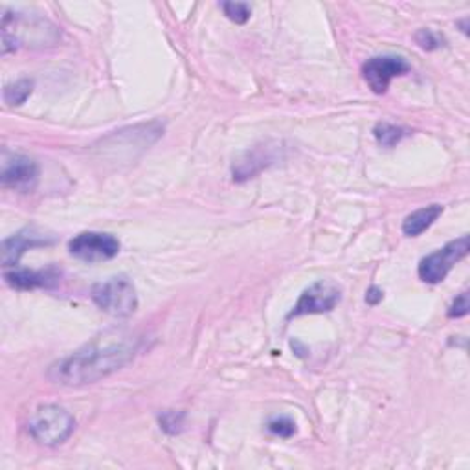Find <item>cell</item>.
<instances>
[{
    "label": "cell",
    "mask_w": 470,
    "mask_h": 470,
    "mask_svg": "<svg viewBox=\"0 0 470 470\" xmlns=\"http://www.w3.org/2000/svg\"><path fill=\"white\" fill-rule=\"evenodd\" d=\"M140 335L125 329H109L67 358L52 364L48 377L63 386L98 382L127 366L140 351Z\"/></svg>",
    "instance_id": "cell-1"
},
{
    "label": "cell",
    "mask_w": 470,
    "mask_h": 470,
    "mask_svg": "<svg viewBox=\"0 0 470 470\" xmlns=\"http://www.w3.org/2000/svg\"><path fill=\"white\" fill-rule=\"evenodd\" d=\"M0 34L5 56L21 47H50L59 39V30L50 21L16 12H5Z\"/></svg>",
    "instance_id": "cell-2"
},
{
    "label": "cell",
    "mask_w": 470,
    "mask_h": 470,
    "mask_svg": "<svg viewBox=\"0 0 470 470\" xmlns=\"http://www.w3.org/2000/svg\"><path fill=\"white\" fill-rule=\"evenodd\" d=\"M92 302L114 318H129L138 309V294L127 276H114L100 282L91 291Z\"/></svg>",
    "instance_id": "cell-3"
},
{
    "label": "cell",
    "mask_w": 470,
    "mask_h": 470,
    "mask_svg": "<svg viewBox=\"0 0 470 470\" xmlns=\"http://www.w3.org/2000/svg\"><path fill=\"white\" fill-rule=\"evenodd\" d=\"M76 421L70 411L58 404L39 406L28 421V430L32 437L47 446L63 444L72 435Z\"/></svg>",
    "instance_id": "cell-4"
},
{
    "label": "cell",
    "mask_w": 470,
    "mask_h": 470,
    "mask_svg": "<svg viewBox=\"0 0 470 470\" xmlns=\"http://www.w3.org/2000/svg\"><path fill=\"white\" fill-rule=\"evenodd\" d=\"M470 251V240L468 235H461V238L450 241L448 245H444L443 249L428 254L426 258H422L419 262L417 267V274L424 283L430 285H437L441 283L448 272L463 260L466 258Z\"/></svg>",
    "instance_id": "cell-5"
},
{
    "label": "cell",
    "mask_w": 470,
    "mask_h": 470,
    "mask_svg": "<svg viewBox=\"0 0 470 470\" xmlns=\"http://www.w3.org/2000/svg\"><path fill=\"white\" fill-rule=\"evenodd\" d=\"M69 251L74 258L87 263L109 262L120 254V241L111 233L83 231L69 243Z\"/></svg>",
    "instance_id": "cell-6"
},
{
    "label": "cell",
    "mask_w": 470,
    "mask_h": 470,
    "mask_svg": "<svg viewBox=\"0 0 470 470\" xmlns=\"http://www.w3.org/2000/svg\"><path fill=\"white\" fill-rule=\"evenodd\" d=\"M342 300V291L333 282H316L302 293L287 320L305 316V315H324L331 313Z\"/></svg>",
    "instance_id": "cell-7"
},
{
    "label": "cell",
    "mask_w": 470,
    "mask_h": 470,
    "mask_svg": "<svg viewBox=\"0 0 470 470\" xmlns=\"http://www.w3.org/2000/svg\"><path fill=\"white\" fill-rule=\"evenodd\" d=\"M411 72L410 63L399 56H377L362 65V78L375 94H386L395 78Z\"/></svg>",
    "instance_id": "cell-8"
},
{
    "label": "cell",
    "mask_w": 470,
    "mask_h": 470,
    "mask_svg": "<svg viewBox=\"0 0 470 470\" xmlns=\"http://www.w3.org/2000/svg\"><path fill=\"white\" fill-rule=\"evenodd\" d=\"M0 182H3L5 187L16 191H34L39 182V166L30 156L5 153L3 169H0Z\"/></svg>",
    "instance_id": "cell-9"
},
{
    "label": "cell",
    "mask_w": 470,
    "mask_h": 470,
    "mask_svg": "<svg viewBox=\"0 0 470 470\" xmlns=\"http://www.w3.org/2000/svg\"><path fill=\"white\" fill-rule=\"evenodd\" d=\"M54 243L52 235H47L45 231H39L37 228H25L12 238L5 240L3 243V265L5 267H17L21 258L37 247H48Z\"/></svg>",
    "instance_id": "cell-10"
},
{
    "label": "cell",
    "mask_w": 470,
    "mask_h": 470,
    "mask_svg": "<svg viewBox=\"0 0 470 470\" xmlns=\"http://www.w3.org/2000/svg\"><path fill=\"white\" fill-rule=\"evenodd\" d=\"M59 272L50 267L47 271H12L5 274V280L10 287L19 291L34 289H52L59 283Z\"/></svg>",
    "instance_id": "cell-11"
},
{
    "label": "cell",
    "mask_w": 470,
    "mask_h": 470,
    "mask_svg": "<svg viewBox=\"0 0 470 470\" xmlns=\"http://www.w3.org/2000/svg\"><path fill=\"white\" fill-rule=\"evenodd\" d=\"M443 206L441 204H430L426 208L415 209L413 213H410L404 222H402V233L408 235V238H417L422 231H426L443 213Z\"/></svg>",
    "instance_id": "cell-12"
},
{
    "label": "cell",
    "mask_w": 470,
    "mask_h": 470,
    "mask_svg": "<svg viewBox=\"0 0 470 470\" xmlns=\"http://www.w3.org/2000/svg\"><path fill=\"white\" fill-rule=\"evenodd\" d=\"M34 92V81L32 80H19L5 89V101L12 107L23 105Z\"/></svg>",
    "instance_id": "cell-13"
},
{
    "label": "cell",
    "mask_w": 470,
    "mask_h": 470,
    "mask_svg": "<svg viewBox=\"0 0 470 470\" xmlns=\"http://www.w3.org/2000/svg\"><path fill=\"white\" fill-rule=\"evenodd\" d=\"M373 136H375L379 145H382V147H395L406 136V131L402 127H397V125L382 122V123L375 125Z\"/></svg>",
    "instance_id": "cell-14"
},
{
    "label": "cell",
    "mask_w": 470,
    "mask_h": 470,
    "mask_svg": "<svg viewBox=\"0 0 470 470\" xmlns=\"http://www.w3.org/2000/svg\"><path fill=\"white\" fill-rule=\"evenodd\" d=\"M220 8H222L224 16L235 25L249 23V19L252 16V8L247 3H222Z\"/></svg>",
    "instance_id": "cell-15"
},
{
    "label": "cell",
    "mask_w": 470,
    "mask_h": 470,
    "mask_svg": "<svg viewBox=\"0 0 470 470\" xmlns=\"http://www.w3.org/2000/svg\"><path fill=\"white\" fill-rule=\"evenodd\" d=\"M160 421V428L169 433V435H175V433H180L182 432V426H184V413L182 411H175V410H167V411H162V415L158 417Z\"/></svg>",
    "instance_id": "cell-16"
},
{
    "label": "cell",
    "mask_w": 470,
    "mask_h": 470,
    "mask_svg": "<svg viewBox=\"0 0 470 470\" xmlns=\"http://www.w3.org/2000/svg\"><path fill=\"white\" fill-rule=\"evenodd\" d=\"M267 428L271 433H274L278 437H285V439H289L296 433V422L289 417H274L269 421Z\"/></svg>",
    "instance_id": "cell-17"
},
{
    "label": "cell",
    "mask_w": 470,
    "mask_h": 470,
    "mask_svg": "<svg viewBox=\"0 0 470 470\" xmlns=\"http://www.w3.org/2000/svg\"><path fill=\"white\" fill-rule=\"evenodd\" d=\"M470 304H468V293H461L448 309V318H463L468 315Z\"/></svg>",
    "instance_id": "cell-18"
},
{
    "label": "cell",
    "mask_w": 470,
    "mask_h": 470,
    "mask_svg": "<svg viewBox=\"0 0 470 470\" xmlns=\"http://www.w3.org/2000/svg\"><path fill=\"white\" fill-rule=\"evenodd\" d=\"M415 39H417V43L421 45V48H424V50H435V48L441 47V45H439V39H437L430 30H419L417 36H415Z\"/></svg>",
    "instance_id": "cell-19"
},
{
    "label": "cell",
    "mask_w": 470,
    "mask_h": 470,
    "mask_svg": "<svg viewBox=\"0 0 470 470\" xmlns=\"http://www.w3.org/2000/svg\"><path fill=\"white\" fill-rule=\"evenodd\" d=\"M382 298H384V291L379 287H369L366 293L368 305H379L382 302Z\"/></svg>",
    "instance_id": "cell-20"
}]
</instances>
